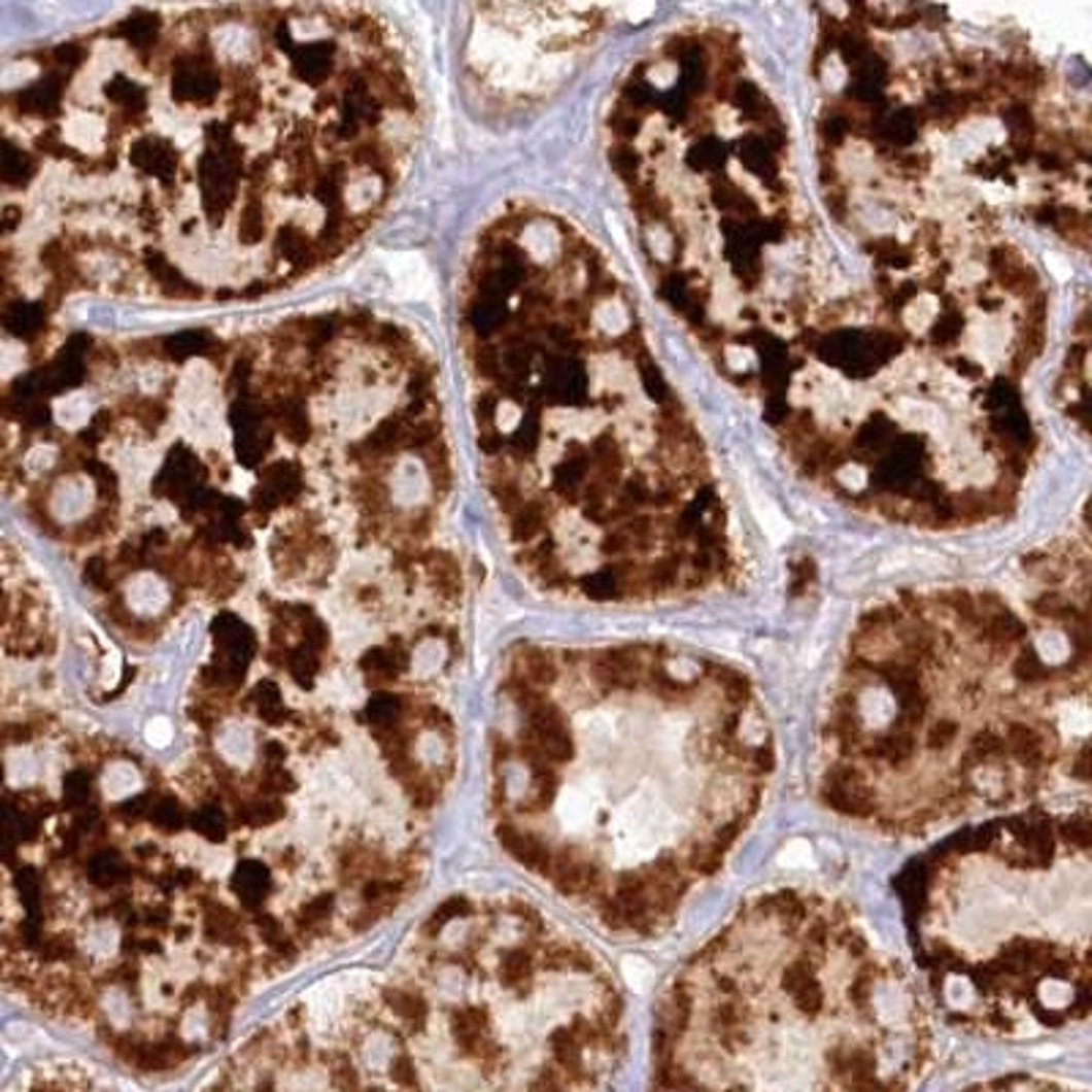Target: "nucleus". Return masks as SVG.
Masks as SVG:
<instances>
[{
    "instance_id": "1",
    "label": "nucleus",
    "mask_w": 1092,
    "mask_h": 1092,
    "mask_svg": "<svg viewBox=\"0 0 1092 1092\" xmlns=\"http://www.w3.org/2000/svg\"><path fill=\"white\" fill-rule=\"evenodd\" d=\"M500 784L527 858L612 934L653 936L759 814L776 743L738 667L658 642L541 653Z\"/></svg>"
},
{
    "instance_id": "2",
    "label": "nucleus",
    "mask_w": 1092,
    "mask_h": 1092,
    "mask_svg": "<svg viewBox=\"0 0 1092 1092\" xmlns=\"http://www.w3.org/2000/svg\"><path fill=\"white\" fill-rule=\"evenodd\" d=\"M1090 623L994 590H910L863 612L819 721L817 795L885 835L1027 809L1087 781Z\"/></svg>"
},
{
    "instance_id": "3",
    "label": "nucleus",
    "mask_w": 1092,
    "mask_h": 1092,
    "mask_svg": "<svg viewBox=\"0 0 1092 1092\" xmlns=\"http://www.w3.org/2000/svg\"><path fill=\"white\" fill-rule=\"evenodd\" d=\"M913 978L830 896L759 893L688 956L653 1024V1092H910Z\"/></svg>"
},
{
    "instance_id": "4",
    "label": "nucleus",
    "mask_w": 1092,
    "mask_h": 1092,
    "mask_svg": "<svg viewBox=\"0 0 1092 1092\" xmlns=\"http://www.w3.org/2000/svg\"><path fill=\"white\" fill-rule=\"evenodd\" d=\"M893 890L923 981L956 1024L1019 1037L1087 1016V809L976 819L910 860Z\"/></svg>"
},
{
    "instance_id": "5",
    "label": "nucleus",
    "mask_w": 1092,
    "mask_h": 1092,
    "mask_svg": "<svg viewBox=\"0 0 1092 1092\" xmlns=\"http://www.w3.org/2000/svg\"><path fill=\"white\" fill-rule=\"evenodd\" d=\"M137 784H140V779H137V773H134L129 764H115V767H109L107 776H104V789H107V795L112 797L129 795Z\"/></svg>"
}]
</instances>
